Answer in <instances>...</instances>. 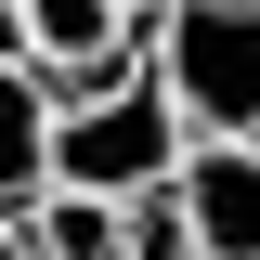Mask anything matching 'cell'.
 Returning <instances> with one entry per match:
<instances>
[{"mask_svg": "<svg viewBox=\"0 0 260 260\" xmlns=\"http://www.w3.org/2000/svg\"><path fill=\"white\" fill-rule=\"evenodd\" d=\"M182 143H195V130H182V104L156 91L143 52H130L117 78H91V91L52 104V182L65 195H117V208H130V195H156L169 169H182Z\"/></svg>", "mask_w": 260, "mask_h": 260, "instance_id": "6da1fadb", "label": "cell"}, {"mask_svg": "<svg viewBox=\"0 0 260 260\" xmlns=\"http://www.w3.org/2000/svg\"><path fill=\"white\" fill-rule=\"evenodd\" d=\"M143 65L195 143H260V0H156Z\"/></svg>", "mask_w": 260, "mask_h": 260, "instance_id": "7a4b0ae2", "label": "cell"}, {"mask_svg": "<svg viewBox=\"0 0 260 260\" xmlns=\"http://www.w3.org/2000/svg\"><path fill=\"white\" fill-rule=\"evenodd\" d=\"M13 52L52 78V91H91L143 52V13L130 0H13Z\"/></svg>", "mask_w": 260, "mask_h": 260, "instance_id": "3957f363", "label": "cell"}, {"mask_svg": "<svg viewBox=\"0 0 260 260\" xmlns=\"http://www.w3.org/2000/svg\"><path fill=\"white\" fill-rule=\"evenodd\" d=\"M169 195L195 221V260H260V143H182Z\"/></svg>", "mask_w": 260, "mask_h": 260, "instance_id": "277c9868", "label": "cell"}, {"mask_svg": "<svg viewBox=\"0 0 260 260\" xmlns=\"http://www.w3.org/2000/svg\"><path fill=\"white\" fill-rule=\"evenodd\" d=\"M52 78H39L26 52H0V208H26L39 182H52Z\"/></svg>", "mask_w": 260, "mask_h": 260, "instance_id": "5b68a950", "label": "cell"}, {"mask_svg": "<svg viewBox=\"0 0 260 260\" xmlns=\"http://www.w3.org/2000/svg\"><path fill=\"white\" fill-rule=\"evenodd\" d=\"M117 234H130L117 195H65V182L26 195V247H39V260H117Z\"/></svg>", "mask_w": 260, "mask_h": 260, "instance_id": "8992f818", "label": "cell"}, {"mask_svg": "<svg viewBox=\"0 0 260 260\" xmlns=\"http://www.w3.org/2000/svg\"><path fill=\"white\" fill-rule=\"evenodd\" d=\"M117 260H195V221H182V195H130V234H117Z\"/></svg>", "mask_w": 260, "mask_h": 260, "instance_id": "52a82bcc", "label": "cell"}, {"mask_svg": "<svg viewBox=\"0 0 260 260\" xmlns=\"http://www.w3.org/2000/svg\"><path fill=\"white\" fill-rule=\"evenodd\" d=\"M0 260H39V247H26V208H0Z\"/></svg>", "mask_w": 260, "mask_h": 260, "instance_id": "ba28073f", "label": "cell"}, {"mask_svg": "<svg viewBox=\"0 0 260 260\" xmlns=\"http://www.w3.org/2000/svg\"><path fill=\"white\" fill-rule=\"evenodd\" d=\"M0 52H13V0H0Z\"/></svg>", "mask_w": 260, "mask_h": 260, "instance_id": "9c48e42d", "label": "cell"}, {"mask_svg": "<svg viewBox=\"0 0 260 260\" xmlns=\"http://www.w3.org/2000/svg\"><path fill=\"white\" fill-rule=\"evenodd\" d=\"M130 13H156V0H130Z\"/></svg>", "mask_w": 260, "mask_h": 260, "instance_id": "30bf717a", "label": "cell"}]
</instances>
